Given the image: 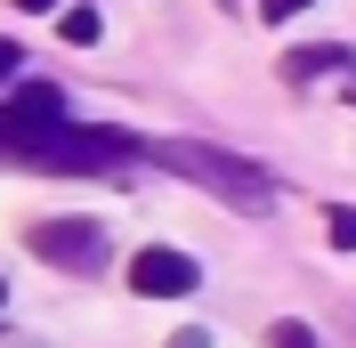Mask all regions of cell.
<instances>
[{"label": "cell", "mask_w": 356, "mask_h": 348, "mask_svg": "<svg viewBox=\"0 0 356 348\" xmlns=\"http://www.w3.org/2000/svg\"><path fill=\"white\" fill-rule=\"evenodd\" d=\"M356 49L348 41H316V49H291L284 57V81H316V73H348Z\"/></svg>", "instance_id": "cell-5"}, {"label": "cell", "mask_w": 356, "mask_h": 348, "mask_svg": "<svg viewBox=\"0 0 356 348\" xmlns=\"http://www.w3.org/2000/svg\"><path fill=\"white\" fill-rule=\"evenodd\" d=\"M17 8H57V0H17Z\"/></svg>", "instance_id": "cell-12"}, {"label": "cell", "mask_w": 356, "mask_h": 348, "mask_svg": "<svg viewBox=\"0 0 356 348\" xmlns=\"http://www.w3.org/2000/svg\"><path fill=\"white\" fill-rule=\"evenodd\" d=\"M267 348H316V332L300 316H284V324H267Z\"/></svg>", "instance_id": "cell-8"}, {"label": "cell", "mask_w": 356, "mask_h": 348, "mask_svg": "<svg viewBox=\"0 0 356 348\" xmlns=\"http://www.w3.org/2000/svg\"><path fill=\"white\" fill-rule=\"evenodd\" d=\"M146 162H162V171L211 187L227 211H267V203H275V187H267L259 162H243V154H227V146H202V138H154V146H146Z\"/></svg>", "instance_id": "cell-1"}, {"label": "cell", "mask_w": 356, "mask_h": 348, "mask_svg": "<svg viewBox=\"0 0 356 348\" xmlns=\"http://www.w3.org/2000/svg\"><path fill=\"white\" fill-rule=\"evenodd\" d=\"M24 243H33L49 267H65V276H97V267H106V227H97V219H33Z\"/></svg>", "instance_id": "cell-2"}, {"label": "cell", "mask_w": 356, "mask_h": 348, "mask_svg": "<svg viewBox=\"0 0 356 348\" xmlns=\"http://www.w3.org/2000/svg\"><path fill=\"white\" fill-rule=\"evenodd\" d=\"M195 283H202V267L186 260V251H170V243H146L130 260V292L138 300H186Z\"/></svg>", "instance_id": "cell-4"}, {"label": "cell", "mask_w": 356, "mask_h": 348, "mask_svg": "<svg viewBox=\"0 0 356 348\" xmlns=\"http://www.w3.org/2000/svg\"><path fill=\"white\" fill-rule=\"evenodd\" d=\"M17 65H24V49H17V41H0V81H17Z\"/></svg>", "instance_id": "cell-10"}, {"label": "cell", "mask_w": 356, "mask_h": 348, "mask_svg": "<svg viewBox=\"0 0 356 348\" xmlns=\"http://www.w3.org/2000/svg\"><path fill=\"white\" fill-rule=\"evenodd\" d=\"M300 8H316V0H259V17H267V24H284V17H300Z\"/></svg>", "instance_id": "cell-9"}, {"label": "cell", "mask_w": 356, "mask_h": 348, "mask_svg": "<svg viewBox=\"0 0 356 348\" xmlns=\"http://www.w3.org/2000/svg\"><path fill=\"white\" fill-rule=\"evenodd\" d=\"M57 130H65V89L57 81H17V97L0 106V146L33 154L41 138H57Z\"/></svg>", "instance_id": "cell-3"}, {"label": "cell", "mask_w": 356, "mask_h": 348, "mask_svg": "<svg viewBox=\"0 0 356 348\" xmlns=\"http://www.w3.org/2000/svg\"><path fill=\"white\" fill-rule=\"evenodd\" d=\"M324 235H332V251H356V211H348V203L324 211Z\"/></svg>", "instance_id": "cell-7"}, {"label": "cell", "mask_w": 356, "mask_h": 348, "mask_svg": "<svg viewBox=\"0 0 356 348\" xmlns=\"http://www.w3.org/2000/svg\"><path fill=\"white\" fill-rule=\"evenodd\" d=\"M170 348H211V332H195V324H186V332H170Z\"/></svg>", "instance_id": "cell-11"}, {"label": "cell", "mask_w": 356, "mask_h": 348, "mask_svg": "<svg viewBox=\"0 0 356 348\" xmlns=\"http://www.w3.org/2000/svg\"><path fill=\"white\" fill-rule=\"evenodd\" d=\"M0 308H8V283H0Z\"/></svg>", "instance_id": "cell-13"}, {"label": "cell", "mask_w": 356, "mask_h": 348, "mask_svg": "<svg viewBox=\"0 0 356 348\" xmlns=\"http://www.w3.org/2000/svg\"><path fill=\"white\" fill-rule=\"evenodd\" d=\"M57 33H65L73 49H89L97 33H106V24H97V8H65V17H57Z\"/></svg>", "instance_id": "cell-6"}]
</instances>
